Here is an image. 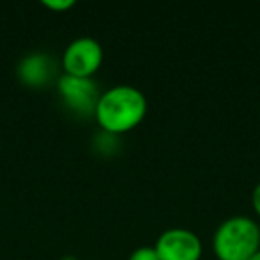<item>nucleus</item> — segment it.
I'll list each match as a JSON object with an SVG mask.
<instances>
[{"label":"nucleus","mask_w":260,"mask_h":260,"mask_svg":"<svg viewBox=\"0 0 260 260\" xmlns=\"http://www.w3.org/2000/svg\"><path fill=\"white\" fill-rule=\"evenodd\" d=\"M62 260H75V258H73V256H64Z\"/></svg>","instance_id":"nucleus-11"},{"label":"nucleus","mask_w":260,"mask_h":260,"mask_svg":"<svg viewBox=\"0 0 260 260\" xmlns=\"http://www.w3.org/2000/svg\"><path fill=\"white\" fill-rule=\"evenodd\" d=\"M251 205H253L255 214L260 217V182L255 185V189H253V192H251Z\"/></svg>","instance_id":"nucleus-9"},{"label":"nucleus","mask_w":260,"mask_h":260,"mask_svg":"<svg viewBox=\"0 0 260 260\" xmlns=\"http://www.w3.org/2000/svg\"><path fill=\"white\" fill-rule=\"evenodd\" d=\"M249 260H260V249H258V251H256L255 255H253V256H251V258H249Z\"/></svg>","instance_id":"nucleus-10"},{"label":"nucleus","mask_w":260,"mask_h":260,"mask_svg":"<svg viewBox=\"0 0 260 260\" xmlns=\"http://www.w3.org/2000/svg\"><path fill=\"white\" fill-rule=\"evenodd\" d=\"M212 249L217 260H249L260 249V226L248 216H232L216 228Z\"/></svg>","instance_id":"nucleus-2"},{"label":"nucleus","mask_w":260,"mask_h":260,"mask_svg":"<svg viewBox=\"0 0 260 260\" xmlns=\"http://www.w3.org/2000/svg\"><path fill=\"white\" fill-rule=\"evenodd\" d=\"M57 91L64 105L72 112L79 116H94V107L100 93L93 79H82V77L62 73L57 79Z\"/></svg>","instance_id":"nucleus-4"},{"label":"nucleus","mask_w":260,"mask_h":260,"mask_svg":"<svg viewBox=\"0 0 260 260\" xmlns=\"http://www.w3.org/2000/svg\"><path fill=\"white\" fill-rule=\"evenodd\" d=\"M128 260H160L153 246H141L130 253Z\"/></svg>","instance_id":"nucleus-7"},{"label":"nucleus","mask_w":260,"mask_h":260,"mask_svg":"<svg viewBox=\"0 0 260 260\" xmlns=\"http://www.w3.org/2000/svg\"><path fill=\"white\" fill-rule=\"evenodd\" d=\"M153 248L160 260H200L203 255L200 237L187 228L164 230L157 237Z\"/></svg>","instance_id":"nucleus-5"},{"label":"nucleus","mask_w":260,"mask_h":260,"mask_svg":"<svg viewBox=\"0 0 260 260\" xmlns=\"http://www.w3.org/2000/svg\"><path fill=\"white\" fill-rule=\"evenodd\" d=\"M41 4L47 9H52V11H68L75 6V0H43Z\"/></svg>","instance_id":"nucleus-8"},{"label":"nucleus","mask_w":260,"mask_h":260,"mask_svg":"<svg viewBox=\"0 0 260 260\" xmlns=\"http://www.w3.org/2000/svg\"><path fill=\"white\" fill-rule=\"evenodd\" d=\"M148 100L145 93L130 84H118L104 93L94 107V119L104 132L121 136L130 132L145 119Z\"/></svg>","instance_id":"nucleus-1"},{"label":"nucleus","mask_w":260,"mask_h":260,"mask_svg":"<svg viewBox=\"0 0 260 260\" xmlns=\"http://www.w3.org/2000/svg\"><path fill=\"white\" fill-rule=\"evenodd\" d=\"M54 61L45 52H30V54L23 55L16 66L18 79L22 80V84L32 87V89L47 86L54 77Z\"/></svg>","instance_id":"nucleus-6"},{"label":"nucleus","mask_w":260,"mask_h":260,"mask_svg":"<svg viewBox=\"0 0 260 260\" xmlns=\"http://www.w3.org/2000/svg\"><path fill=\"white\" fill-rule=\"evenodd\" d=\"M104 62V48L93 38H77L70 41L61 57L62 73L82 79H93Z\"/></svg>","instance_id":"nucleus-3"}]
</instances>
